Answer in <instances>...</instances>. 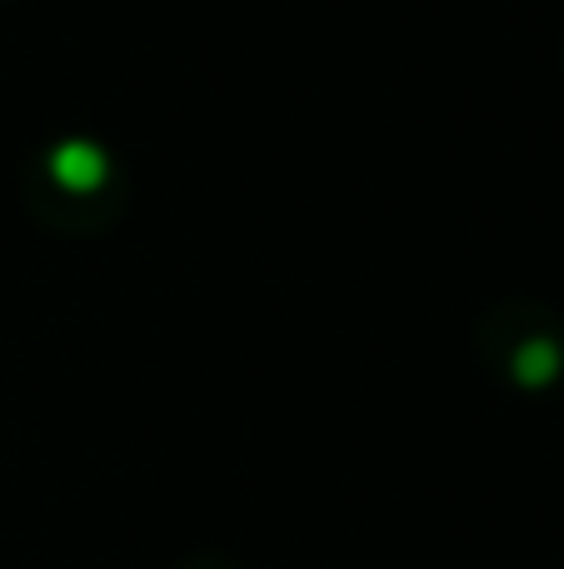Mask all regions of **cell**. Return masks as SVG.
<instances>
[{"label":"cell","mask_w":564,"mask_h":569,"mask_svg":"<svg viewBox=\"0 0 564 569\" xmlns=\"http://www.w3.org/2000/svg\"><path fill=\"white\" fill-rule=\"evenodd\" d=\"M50 176L66 190H75V196H90V190L105 186L110 160L95 140H60V146L50 150Z\"/></svg>","instance_id":"1"},{"label":"cell","mask_w":564,"mask_h":569,"mask_svg":"<svg viewBox=\"0 0 564 569\" xmlns=\"http://www.w3.org/2000/svg\"><path fill=\"white\" fill-rule=\"evenodd\" d=\"M560 375V345L555 340H525L515 350V380L520 385H550Z\"/></svg>","instance_id":"2"}]
</instances>
